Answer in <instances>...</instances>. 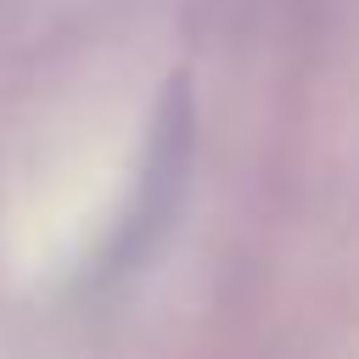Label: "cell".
I'll return each mask as SVG.
<instances>
[{"label": "cell", "mask_w": 359, "mask_h": 359, "mask_svg": "<svg viewBox=\"0 0 359 359\" xmlns=\"http://www.w3.org/2000/svg\"><path fill=\"white\" fill-rule=\"evenodd\" d=\"M191 129H196V112H191V79L174 73L163 84V101H157V118H151V140H146V157H140V180H135V196L101 252V275H129L140 269L174 213H180V196H185V174H191Z\"/></svg>", "instance_id": "1"}]
</instances>
